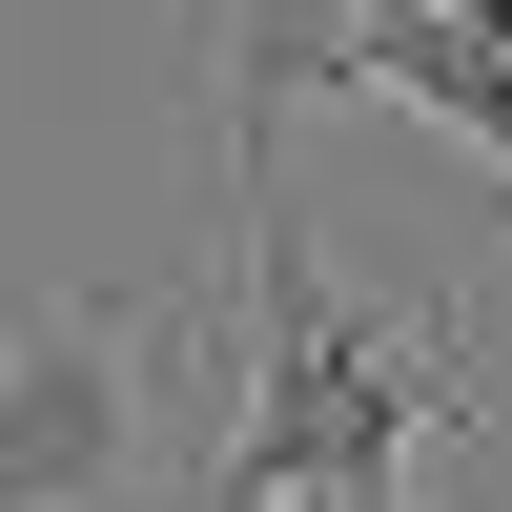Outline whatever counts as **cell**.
<instances>
[{"instance_id":"cell-1","label":"cell","mask_w":512,"mask_h":512,"mask_svg":"<svg viewBox=\"0 0 512 512\" xmlns=\"http://www.w3.org/2000/svg\"><path fill=\"white\" fill-rule=\"evenodd\" d=\"M246 246V390H226V472L205 512H308V492H410V451L472 431V308H349L287 226V185L226 205Z\"/></svg>"},{"instance_id":"cell-2","label":"cell","mask_w":512,"mask_h":512,"mask_svg":"<svg viewBox=\"0 0 512 512\" xmlns=\"http://www.w3.org/2000/svg\"><path fill=\"white\" fill-rule=\"evenodd\" d=\"M164 472V287H41L0 328V512H144Z\"/></svg>"},{"instance_id":"cell-3","label":"cell","mask_w":512,"mask_h":512,"mask_svg":"<svg viewBox=\"0 0 512 512\" xmlns=\"http://www.w3.org/2000/svg\"><path fill=\"white\" fill-rule=\"evenodd\" d=\"M349 21H369V0H185L226 205H246V185H287V103H328V82H349Z\"/></svg>"},{"instance_id":"cell-4","label":"cell","mask_w":512,"mask_h":512,"mask_svg":"<svg viewBox=\"0 0 512 512\" xmlns=\"http://www.w3.org/2000/svg\"><path fill=\"white\" fill-rule=\"evenodd\" d=\"M349 82L369 103H410V123H451V144H492V185H512V41H472V21H349Z\"/></svg>"},{"instance_id":"cell-5","label":"cell","mask_w":512,"mask_h":512,"mask_svg":"<svg viewBox=\"0 0 512 512\" xmlns=\"http://www.w3.org/2000/svg\"><path fill=\"white\" fill-rule=\"evenodd\" d=\"M308 512H410V492H308Z\"/></svg>"}]
</instances>
